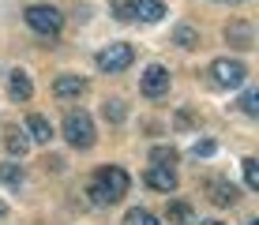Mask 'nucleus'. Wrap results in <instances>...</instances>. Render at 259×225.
I'll return each mask as SVG.
<instances>
[{
  "instance_id": "nucleus-1",
  "label": "nucleus",
  "mask_w": 259,
  "mask_h": 225,
  "mask_svg": "<svg viewBox=\"0 0 259 225\" xmlns=\"http://www.w3.org/2000/svg\"><path fill=\"white\" fill-rule=\"evenodd\" d=\"M128 173H124L120 165H102L98 169V176H94V184H91V199L94 206H113L120 199V195H128Z\"/></svg>"
},
{
  "instance_id": "nucleus-2",
  "label": "nucleus",
  "mask_w": 259,
  "mask_h": 225,
  "mask_svg": "<svg viewBox=\"0 0 259 225\" xmlns=\"http://www.w3.org/2000/svg\"><path fill=\"white\" fill-rule=\"evenodd\" d=\"M64 139H68L75 150H91L94 139H98V135H94V120H91L83 109H71V113L64 116Z\"/></svg>"
},
{
  "instance_id": "nucleus-3",
  "label": "nucleus",
  "mask_w": 259,
  "mask_h": 225,
  "mask_svg": "<svg viewBox=\"0 0 259 225\" xmlns=\"http://www.w3.org/2000/svg\"><path fill=\"white\" fill-rule=\"evenodd\" d=\"M23 19H26V26H30V30L46 34V38L60 34V26H64V15H60L53 4H30V8L23 12Z\"/></svg>"
},
{
  "instance_id": "nucleus-4",
  "label": "nucleus",
  "mask_w": 259,
  "mask_h": 225,
  "mask_svg": "<svg viewBox=\"0 0 259 225\" xmlns=\"http://www.w3.org/2000/svg\"><path fill=\"white\" fill-rule=\"evenodd\" d=\"M132 60H136V49H132L128 41H113L94 57V64H98V71H105V75H117V71L132 68Z\"/></svg>"
},
{
  "instance_id": "nucleus-5",
  "label": "nucleus",
  "mask_w": 259,
  "mask_h": 225,
  "mask_svg": "<svg viewBox=\"0 0 259 225\" xmlns=\"http://www.w3.org/2000/svg\"><path fill=\"white\" fill-rule=\"evenodd\" d=\"M210 79H214V86H240L248 79V68L240 64V60H229V57H218L210 64Z\"/></svg>"
},
{
  "instance_id": "nucleus-6",
  "label": "nucleus",
  "mask_w": 259,
  "mask_h": 225,
  "mask_svg": "<svg viewBox=\"0 0 259 225\" xmlns=\"http://www.w3.org/2000/svg\"><path fill=\"white\" fill-rule=\"evenodd\" d=\"M139 86H143V94H147V98H162L165 90H169V71L162 64H150L147 71H143Z\"/></svg>"
},
{
  "instance_id": "nucleus-7",
  "label": "nucleus",
  "mask_w": 259,
  "mask_h": 225,
  "mask_svg": "<svg viewBox=\"0 0 259 225\" xmlns=\"http://www.w3.org/2000/svg\"><path fill=\"white\" fill-rule=\"evenodd\" d=\"M226 41L233 45V49H252V45H255V30H252V23L233 19V23L226 26Z\"/></svg>"
},
{
  "instance_id": "nucleus-8",
  "label": "nucleus",
  "mask_w": 259,
  "mask_h": 225,
  "mask_svg": "<svg viewBox=\"0 0 259 225\" xmlns=\"http://www.w3.org/2000/svg\"><path fill=\"white\" fill-rule=\"evenodd\" d=\"M147 184L150 188H154V192H177V173H173V169H169V165H150L147 169Z\"/></svg>"
},
{
  "instance_id": "nucleus-9",
  "label": "nucleus",
  "mask_w": 259,
  "mask_h": 225,
  "mask_svg": "<svg viewBox=\"0 0 259 225\" xmlns=\"http://www.w3.org/2000/svg\"><path fill=\"white\" fill-rule=\"evenodd\" d=\"M207 192H210V203H214V206H233V203L240 199V192L229 184V180H210Z\"/></svg>"
},
{
  "instance_id": "nucleus-10",
  "label": "nucleus",
  "mask_w": 259,
  "mask_h": 225,
  "mask_svg": "<svg viewBox=\"0 0 259 225\" xmlns=\"http://www.w3.org/2000/svg\"><path fill=\"white\" fill-rule=\"evenodd\" d=\"M132 4V15L136 19H143V23H158L165 15V4L162 0H128Z\"/></svg>"
},
{
  "instance_id": "nucleus-11",
  "label": "nucleus",
  "mask_w": 259,
  "mask_h": 225,
  "mask_svg": "<svg viewBox=\"0 0 259 225\" xmlns=\"http://www.w3.org/2000/svg\"><path fill=\"white\" fill-rule=\"evenodd\" d=\"M53 94L57 98H79V94H87V79L83 75H57Z\"/></svg>"
},
{
  "instance_id": "nucleus-12",
  "label": "nucleus",
  "mask_w": 259,
  "mask_h": 225,
  "mask_svg": "<svg viewBox=\"0 0 259 225\" xmlns=\"http://www.w3.org/2000/svg\"><path fill=\"white\" fill-rule=\"evenodd\" d=\"M8 94L15 98V102H30L34 98V83L26 71H12V79H8Z\"/></svg>"
},
{
  "instance_id": "nucleus-13",
  "label": "nucleus",
  "mask_w": 259,
  "mask_h": 225,
  "mask_svg": "<svg viewBox=\"0 0 259 225\" xmlns=\"http://www.w3.org/2000/svg\"><path fill=\"white\" fill-rule=\"evenodd\" d=\"M26 131H30V139H38V143H49L53 139V124L46 120V116H26Z\"/></svg>"
},
{
  "instance_id": "nucleus-14",
  "label": "nucleus",
  "mask_w": 259,
  "mask_h": 225,
  "mask_svg": "<svg viewBox=\"0 0 259 225\" xmlns=\"http://www.w3.org/2000/svg\"><path fill=\"white\" fill-rule=\"evenodd\" d=\"M173 45H181V49H195V45H199V30H195L192 23H181L173 30Z\"/></svg>"
},
{
  "instance_id": "nucleus-15",
  "label": "nucleus",
  "mask_w": 259,
  "mask_h": 225,
  "mask_svg": "<svg viewBox=\"0 0 259 225\" xmlns=\"http://www.w3.org/2000/svg\"><path fill=\"white\" fill-rule=\"evenodd\" d=\"M8 154H12V158H23L26 154V147H30V139H26V135L23 131H15V128H8Z\"/></svg>"
},
{
  "instance_id": "nucleus-16",
  "label": "nucleus",
  "mask_w": 259,
  "mask_h": 225,
  "mask_svg": "<svg viewBox=\"0 0 259 225\" xmlns=\"http://www.w3.org/2000/svg\"><path fill=\"white\" fill-rule=\"evenodd\" d=\"M124 225H162V221H158V218H154L150 210H143V206H136V210H128V214H124Z\"/></svg>"
},
{
  "instance_id": "nucleus-17",
  "label": "nucleus",
  "mask_w": 259,
  "mask_h": 225,
  "mask_svg": "<svg viewBox=\"0 0 259 225\" xmlns=\"http://www.w3.org/2000/svg\"><path fill=\"white\" fill-rule=\"evenodd\" d=\"M0 180H4L8 188H19L23 184V169L15 165V161H8V165H0Z\"/></svg>"
},
{
  "instance_id": "nucleus-18",
  "label": "nucleus",
  "mask_w": 259,
  "mask_h": 225,
  "mask_svg": "<svg viewBox=\"0 0 259 225\" xmlns=\"http://www.w3.org/2000/svg\"><path fill=\"white\" fill-rule=\"evenodd\" d=\"M150 161H154V165H173L177 150L173 147H154V150H150Z\"/></svg>"
},
{
  "instance_id": "nucleus-19",
  "label": "nucleus",
  "mask_w": 259,
  "mask_h": 225,
  "mask_svg": "<svg viewBox=\"0 0 259 225\" xmlns=\"http://www.w3.org/2000/svg\"><path fill=\"white\" fill-rule=\"evenodd\" d=\"M240 109L248 116H259V90H244V98H240Z\"/></svg>"
},
{
  "instance_id": "nucleus-20",
  "label": "nucleus",
  "mask_w": 259,
  "mask_h": 225,
  "mask_svg": "<svg viewBox=\"0 0 259 225\" xmlns=\"http://www.w3.org/2000/svg\"><path fill=\"white\" fill-rule=\"evenodd\" d=\"M165 218H169V221H192V206H188V203H173Z\"/></svg>"
},
{
  "instance_id": "nucleus-21",
  "label": "nucleus",
  "mask_w": 259,
  "mask_h": 225,
  "mask_svg": "<svg viewBox=\"0 0 259 225\" xmlns=\"http://www.w3.org/2000/svg\"><path fill=\"white\" fill-rule=\"evenodd\" d=\"M244 180H248V188H259V161L255 158H244Z\"/></svg>"
},
{
  "instance_id": "nucleus-22",
  "label": "nucleus",
  "mask_w": 259,
  "mask_h": 225,
  "mask_svg": "<svg viewBox=\"0 0 259 225\" xmlns=\"http://www.w3.org/2000/svg\"><path fill=\"white\" fill-rule=\"evenodd\" d=\"M105 120H113V124H120L124 120V102H105Z\"/></svg>"
},
{
  "instance_id": "nucleus-23",
  "label": "nucleus",
  "mask_w": 259,
  "mask_h": 225,
  "mask_svg": "<svg viewBox=\"0 0 259 225\" xmlns=\"http://www.w3.org/2000/svg\"><path fill=\"white\" fill-rule=\"evenodd\" d=\"M210 154H214V143H210V139L195 143V158H210Z\"/></svg>"
},
{
  "instance_id": "nucleus-24",
  "label": "nucleus",
  "mask_w": 259,
  "mask_h": 225,
  "mask_svg": "<svg viewBox=\"0 0 259 225\" xmlns=\"http://www.w3.org/2000/svg\"><path fill=\"white\" fill-rule=\"evenodd\" d=\"M117 19H120V23H132V19H136V15H132V4H128V0H124V4H117Z\"/></svg>"
},
{
  "instance_id": "nucleus-25",
  "label": "nucleus",
  "mask_w": 259,
  "mask_h": 225,
  "mask_svg": "<svg viewBox=\"0 0 259 225\" xmlns=\"http://www.w3.org/2000/svg\"><path fill=\"white\" fill-rule=\"evenodd\" d=\"M203 225H226V221H218V218H210V221H203Z\"/></svg>"
},
{
  "instance_id": "nucleus-26",
  "label": "nucleus",
  "mask_w": 259,
  "mask_h": 225,
  "mask_svg": "<svg viewBox=\"0 0 259 225\" xmlns=\"http://www.w3.org/2000/svg\"><path fill=\"white\" fill-rule=\"evenodd\" d=\"M218 4H240V0H218Z\"/></svg>"
},
{
  "instance_id": "nucleus-27",
  "label": "nucleus",
  "mask_w": 259,
  "mask_h": 225,
  "mask_svg": "<svg viewBox=\"0 0 259 225\" xmlns=\"http://www.w3.org/2000/svg\"><path fill=\"white\" fill-rule=\"evenodd\" d=\"M4 214H8V206H4V203H0V218H4Z\"/></svg>"
}]
</instances>
